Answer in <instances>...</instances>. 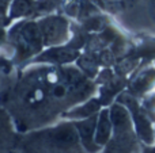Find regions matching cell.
<instances>
[{"label": "cell", "mask_w": 155, "mask_h": 153, "mask_svg": "<svg viewBox=\"0 0 155 153\" xmlns=\"http://www.w3.org/2000/svg\"><path fill=\"white\" fill-rule=\"evenodd\" d=\"M147 153H155V149H153V151H150V152H147Z\"/></svg>", "instance_id": "1"}]
</instances>
